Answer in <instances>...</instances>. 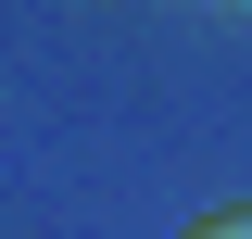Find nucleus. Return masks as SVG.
<instances>
[{"label":"nucleus","instance_id":"obj_1","mask_svg":"<svg viewBox=\"0 0 252 239\" xmlns=\"http://www.w3.org/2000/svg\"><path fill=\"white\" fill-rule=\"evenodd\" d=\"M177 239H252V202L240 214H202V227H177Z\"/></svg>","mask_w":252,"mask_h":239},{"label":"nucleus","instance_id":"obj_2","mask_svg":"<svg viewBox=\"0 0 252 239\" xmlns=\"http://www.w3.org/2000/svg\"><path fill=\"white\" fill-rule=\"evenodd\" d=\"M227 13H252V0H227Z\"/></svg>","mask_w":252,"mask_h":239}]
</instances>
